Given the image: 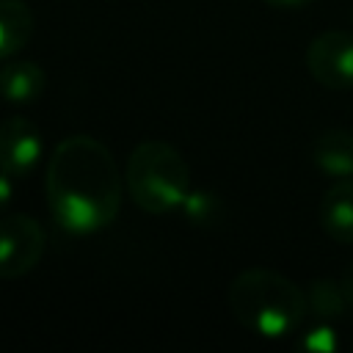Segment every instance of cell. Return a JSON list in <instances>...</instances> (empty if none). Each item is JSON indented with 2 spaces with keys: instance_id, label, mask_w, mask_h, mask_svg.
Returning a JSON list of instances; mask_svg holds the SVG:
<instances>
[{
  "instance_id": "cell-1",
  "label": "cell",
  "mask_w": 353,
  "mask_h": 353,
  "mask_svg": "<svg viewBox=\"0 0 353 353\" xmlns=\"http://www.w3.org/2000/svg\"><path fill=\"white\" fill-rule=\"evenodd\" d=\"M44 196L55 223L72 234L110 226L121 210V174L110 149L83 132L58 141L47 160Z\"/></svg>"
},
{
  "instance_id": "cell-2",
  "label": "cell",
  "mask_w": 353,
  "mask_h": 353,
  "mask_svg": "<svg viewBox=\"0 0 353 353\" xmlns=\"http://www.w3.org/2000/svg\"><path fill=\"white\" fill-rule=\"evenodd\" d=\"M229 312L251 334L279 339L301 328L309 303L306 292L273 268H248L229 284Z\"/></svg>"
},
{
  "instance_id": "cell-3",
  "label": "cell",
  "mask_w": 353,
  "mask_h": 353,
  "mask_svg": "<svg viewBox=\"0 0 353 353\" xmlns=\"http://www.w3.org/2000/svg\"><path fill=\"white\" fill-rule=\"evenodd\" d=\"M124 185L130 199L152 212L165 215L182 207L190 193V168L185 157L165 141L138 143L124 165Z\"/></svg>"
},
{
  "instance_id": "cell-4",
  "label": "cell",
  "mask_w": 353,
  "mask_h": 353,
  "mask_svg": "<svg viewBox=\"0 0 353 353\" xmlns=\"http://www.w3.org/2000/svg\"><path fill=\"white\" fill-rule=\"evenodd\" d=\"M47 248L41 223L25 212L0 218V279H19L30 273Z\"/></svg>"
},
{
  "instance_id": "cell-5",
  "label": "cell",
  "mask_w": 353,
  "mask_h": 353,
  "mask_svg": "<svg viewBox=\"0 0 353 353\" xmlns=\"http://www.w3.org/2000/svg\"><path fill=\"white\" fill-rule=\"evenodd\" d=\"M309 74L328 91L353 88V33L325 30L306 47Z\"/></svg>"
},
{
  "instance_id": "cell-6",
  "label": "cell",
  "mask_w": 353,
  "mask_h": 353,
  "mask_svg": "<svg viewBox=\"0 0 353 353\" xmlns=\"http://www.w3.org/2000/svg\"><path fill=\"white\" fill-rule=\"evenodd\" d=\"M41 157L39 127L25 116H11L0 124V171L25 179Z\"/></svg>"
},
{
  "instance_id": "cell-7",
  "label": "cell",
  "mask_w": 353,
  "mask_h": 353,
  "mask_svg": "<svg viewBox=\"0 0 353 353\" xmlns=\"http://www.w3.org/2000/svg\"><path fill=\"white\" fill-rule=\"evenodd\" d=\"M317 218L323 232L342 245H353V176L336 179L320 199Z\"/></svg>"
},
{
  "instance_id": "cell-8",
  "label": "cell",
  "mask_w": 353,
  "mask_h": 353,
  "mask_svg": "<svg viewBox=\"0 0 353 353\" xmlns=\"http://www.w3.org/2000/svg\"><path fill=\"white\" fill-rule=\"evenodd\" d=\"M47 74L33 61H8L0 66V97L14 105H28L44 94Z\"/></svg>"
},
{
  "instance_id": "cell-9",
  "label": "cell",
  "mask_w": 353,
  "mask_h": 353,
  "mask_svg": "<svg viewBox=\"0 0 353 353\" xmlns=\"http://www.w3.org/2000/svg\"><path fill=\"white\" fill-rule=\"evenodd\" d=\"M36 17L25 0H0V61L22 52L33 39Z\"/></svg>"
},
{
  "instance_id": "cell-10",
  "label": "cell",
  "mask_w": 353,
  "mask_h": 353,
  "mask_svg": "<svg viewBox=\"0 0 353 353\" xmlns=\"http://www.w3.org/2000/svg\"><path fill=\"white\" fill-rule=\"evenodd\" d=\"M312 160L323 174H328L334 179L353 176V132L350 130H325L323 135L314 138Z\"/></svg>"
},
{
  "instance_id": "cell-11",
  "label": "cell",
  "mask_w": 353,
  "mask_h": 353,
  "mask_svg": "<svg viewBox=\"0 0 353 353\" xmlns=\"http://www.w3.org/2000/svg\"><path fill=\"white\" fill-rule=\"evenodd\" d=\"M306 303H309V312L320 320L345 317L350 312V303L345 298L339 279H314L306 290Z\"/></svg>"
},
{
  "instance_id": "cell-12",
  "label": "cell",
  "mask_w": 353,
  "mask_h": 353,
  "mask_svg": "<svg viewBox=\"0 0 353 353\" xmlns=\"http://www.w3.org/2000/svg\"><path fill=\"white\" fill-rule=\"evenodd\" d=\"M298 347L303 350H312V353H334L339 347V336L331 325L325 323H317L312 328H306L301 336H298Z\"/></svg>"
},
{
  "instance_id": "cell-13",
  "label": "cell",
  "mask_w": 353,
  "mask_h": 353,
  "mask_svg": "<svg viewBox=\"0 0 353 353\" xmlns=\"http://www.w3.org/2000/svg\"><path fill=\"white\" fill-rule=\"evenodd\" d=\"M182 210L193 223H210V221H215L218 201H215V196H210L204 190H190L188 199L182 201Z\"/></svg>"
},
{
  "instance_id": "cell-14",
  "label": "cell",
  "mask_w": 353,
  "mask_h": 353,
  "mask_svg": "<svg viewBox=\"0 0 353 353\" xmlns=\"http://www.w3.org/2000/svg\"><path fill=\"white\" fill-rule=\"evenodd\" d=\"M14 176H8V174H3L0 171V210H6L8 207V201H11V196H14Z\"/></svg>"
},
{
  "instance_id": "cell-15",
  "label": "cell",
  "mask_w": 353,
  "mask_h": 353,
  "mask_svg": "<svg viewBox=\"0 0 353 353\" xmlns=\"http://www.w3.org/2000/svg\"><path fill=\"white\" fill-rule=\"evenodd\" d=\"M339 284H342V290H345V298H347V303H350V312H353V262L342 270V276H339Z\"/></svg>"
},
{
  "instance_id": "cell-16",
  "label": "cell",
  "mask_w": 353,
  "mask_h": 353,
  "mask_svg": "<svg viewBox=\"0 0 353 353\" xmlns=\"http://www.w3.org/2000/svg\"><path fill=\"white\" fill-rule=\"evenodd\" d=\"M268 6H276V8H301V6H309L314 0H265Z\"/></svg>"
}]
</instances>
